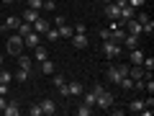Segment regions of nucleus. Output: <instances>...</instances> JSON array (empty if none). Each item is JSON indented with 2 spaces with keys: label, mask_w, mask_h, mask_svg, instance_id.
Instances as JSON below:
<instances>
[{
  "label": "nucleus",
  "mask_w": 154,
  "mask_h": 116,
  "mask_svg": "<svg viewBox=\"0 0 154 116\" xmlns=\"http://www.w3.org/2000/svg\"><path fill=\"white\" fill-rule=\"evenodd\" d=\"M3 3H5V5H13V3H16V0H3Z\"/></svg>",
  "instance_id": "nucleus-42"
},
{
  "label": "nucleus",
  "mask_w": 154,
  "mask_h": 116,
  "mask_svg": "<svg viewBox=\"0 0 154 116\" xmlns=\"http://www.w3.org/2000/svg\"><path fill=\"white\" fill-rule=\"evenodd\" d=\"M121 47H128V49H136L139 47V36H134V34H123V41H121Z\"/></svg>",
  "instance_id": "nucleus-11"
},
{
  "label": "nucleus",
  "mask_w": 154,
  "mask_h": 116,
  "mask_svg": "<svg viewBox=\"0 0 154 116\" xmlns=\"http://www.w3.org/2000/svg\"><path fill=\"white\" fill-rule=\"evenodd\" d=\"M18 26H21V16H8L3 23V31H16Z\"/></svg>",
  "instance_id": "nucleus-9"
},
{
  "label": "nucleus",
  "mask_w": 154,
  "mask_h": 116,
  "mask_svg": "<svg viewBox=\"0 0 154 116\" xmlns=\"http://www.w3.org/2000/svg\"><path fill=\"white\" fill-rule=\"evenodd\" d=\"M134 16H136V11H134L131 5H123V8H121V16H118V21L123 23V21H128V18H134Z\"/></svg>",
  "instance_id": "nucleus-18"
},
{
  "label": "nucleus",
  "mask_w": 154,
  "mask_h": 116,
  "mask_svg": "<svg viewBox=\"0 0 154 116\" xmlns=\"http://www.w3.org/2000/svg\"><path fill=\"white\" fill-rule=\"evenodd\" d=\"M49 26H51V23H49V21H46V18H44V16H38V18H36V21H33V23H31V28H33V31H36V34H41V36H44V34H46V28H49Z\"/></svg>",
  "instance_id": "nucleus-8"
},
{
  "label": "nucleus",
  "mask_w": 154,
  "mask_h": 116,
  "mask_svg": "<svg viewBox=\"0 0 154 116\" xmlns=\"http://www.w3.org/2000/svg\"><path fill=\"white\" fill-rule=\"evenodd\" d=\"M121 52H123V47L118 44V41H110V39H105V41H103V57L113 60V57H118Z\"/></svg>",
  "instance_id": "nucleus-3"
},
{
  "label": "nucleus",
  "mask_w": 154,
  "mask_h": 116,
  "mask_svg": "<svg viewBox=\"0 0 154 116\" xmlns=\"http://www.w3.org/2000/svg\"><path fill=\"white\" fill-rule=\"evenodd\" d=\"M67 90H69V95H82L85 85H82V83H77V80H72V83H67Z\"/></svg>",
  "instance_id": "nucleus-16"
},
{
  "label": "nucleus",
  "mask_w": 154,
  "mask_h": 116,
  "mask_svg": "<svg viewBox=\"0 0 154 116\" xmlns=\"http://www.w3.org/2000/svg\"><path fill=\"white\" fill-rule=\"evenodd\" d=\"M118 88H123V90H134V80L131 77H121V80H118Z\"/></svg>",
  "instance_id": "nucleus-22"
},
{
  "label": "nucleus",
  "mask_w": 154,
  "mask_h": 116,
  "mask_svg": "<svg viewBox=\"0 0 154 116\" xmlns=\"http://www.w3.org/2000/svg\"><path fill=\"white\" fill-rule=\"evenodd\" d=\"M144 3H146V0H128V5H131L134 11H139V8H141Z\"/></svg>",
  "instance_id": "nucleus-36"
},
{
  "label": "nucleus",
  "mask_w": 154,
  "mask_h": 116,
  "mask_svg": "<svg viewBox=\"0 0 154 116\" xmlns=\"http://www.w3.org/2000/svg\"><path fill=\"white\" fill-rule=\"evenodd\" d=\"M8 90H11L8 85H0V95H8Z\"/></svg>",
  "instance_id": "nucleus-40"
},
{
  "label": "nucleus",
  "mask_w": 154,
  "mask_h": 116,
  "mask_svg": "<svg viewBox=\"0 0 154 116\" xmlns=\"http://www.w3.org/2000/svg\"><path fill=\"white\" fill-rule=\"evenodd\" d=\"M105 18L108 21H118V16H121V5L118 3H105Z\"/></svg>",
  "instance_id": "nucleus-4"
},
{
  "label": "nucleus",
  "mask_w": 154,
  "mask_h": 116,
  "mask_svg": "<svg viewBox=\"0 0 154 116\" xmlns=\"http://www.w3.org/2000/svg\"><path fill=\"white\" fill-rule=\"evenodd\" d=\"M28 31H33V28H31V23H26V21H21V26L16 28V34H21V36H26Z\"/></svg>",
  "instance_id": "nucleus-31"
},
{
  "label": "nucleus",
  "mask_w": 154,
  "mask_h": 116,
  "mask_svg": "<svg viewBox=\"0 0 154 116\" xmlns=\"http://www.w3.org/2000/svg\"><path fill=\"white\" fill-rule=\"evenodd\" d=\"M38 70L44 72V75H54L57 67H54V62H51V60H44V62H38Z\"/></svg>",
  "instance_id": "nucleus-15"
},
{
  "label": "nucleus",
  "mask_w": 154,
  "mask_h": 116,
  "mask_svg": "<svg viewBox=\"0 0 154 116\" xmlns=\"http://www.w3.org/2000/svg\"><path fill=\"white\" fill-rule=\"evenodd\" d=\"M82 98H85V103H88V106H93V108H95V93H93V90H82Z\"/></svg>",
  "instance_id": "nucleus-26"
},
{
  "label": "nucleus",
  "mask_w": 154,
  "mask_h": 116,
  "mask_svg": "<svg viewBox=\"0 0 154 116\" xmlns=\"http://www.w3.org/2000/svg\"><path fill=\"white\" fill-rule=\"evenodd\" d=\"M144 108V101H131V103H128V111H131V114H139V111H141Z\"/></svg>",
  "instance_id": "nucleus-25"
},
{
  "label": "nucleus",
  "mask_w": 154,
  "mask_h": 116,
  "mask_svg": "<svg viewBox=\"0 0 154 116\" xmlns=\"http://www.w3.org/2000/svg\"><path fill=\"white\" fill-rule=\"evenodd\" d=\"M16 3H26V0H16Z\"/></svg>",
  "instance_id": "nucleus-44"
},
{
  "label": "nucleus",
  "mask_w": 154,
  "mask_h": 116,
  "mask_svg": "<svg viewBox=\"0 0 154 116\" xmlns=\"http://www.w3.org/2000/svg\"><path fill=\"white\" fill-rule=\"evenodd\" d=\"M93 106H88V103H82V106H77V114H80V116H90V114H93Z\"/></svg>",
  "instance_id": "nucleus-30"
},
{
  "label": "nucleus",
  "mask_w": 154,
  "mask_h": 116,
  "mask_svg": "<svg viewBox=\"0 0 154 116\" xmlns=\"http://www.w3.org/2000/svg\"><path fill=\"white\" fill-rule=\"evenodd\" d=\"M26 5L33 8V11H41V8H44V0H26Z\"/></svg>",
  "instance_id": "nucleus-32"
},
{
  "label": "nucleus",
  "mask_w": 154,
  "mask_h": 116,
  "mask_svg": "<svg viewBox=\"0 0 154 116\" xmlns=\"http://www.w3.org/2000/svg\"><path fill=\"white\" fill-rule=\"evenodd\" d=\"M38 44H41V34L28 31L26 36H23V47H31V49H33V47H38Z\"/></svg>",
  "instance_id": "nucleus-7"
},
{
  "label": "nucleus",
  "mask_w": 154,
  "mask_h": 116,
  "mask_svg": "<svg viewBox=\"0 0 154 116\" xmlns=\"http://www.w3.org/2000/svg\"><path fill=\"white\" fill-rule=\"evenodd\" d=\"M72 44L77 47V49H85V47H88V34H72Z\"/></svg>",
  "instance_id": "nucleus-12"
},
{
  "label": "nucleus",
  "mask_w": 154,
  "mask_h": 116,
  "mask_svg": "<svg viewBox=\"0 0 154 116\" xmlns=\"http://www.w3.org/2000/svg\"><path fill=\"white\" fill-rule=\"evenodd\" d=\"M3 62H5V54H3V52H0V65H3Z\"/></svg>",
  "instance_id": "nucleus-43"
},
{
  "label": "nucleus",
  "mask_w": 154,
  "mask_h": 116,
  "mask_svg": "<svg viewBox=\"0 0 154 116\" xmlns=\"http://www.w3.org/2000/svg\"><path fill=\"white\" fill-rule=\"evenodd\" d=\"M18 67H23V70H33V67H31V57L18 54Z\"/></svg>",
  "instance_id": "nucleus-23"
},
{
  "label": "nucleus",
  "mask_w": 154,
  "mask_h": 116,
  "mask_svg": "<svg viewBox=\"0 0 154 116\" xmlns=\"http://www.w3.org/2000/svg\"><path fill=\"white\" fill-rule=\"evenodd\" d=\"M44 8H46V11H54L57 3H54V0H44Z\"/></svg>",
  "instance_id": "nucleus-37"
},
{
  "label": "nucleus",
  "mask_w": 154,
  "mask_h": 116,
  "mask_svg": "<svg viewBox=\"0 0 154 116\" xmlns=\"http://www.w3.org/2000/svg\"><path fill=\"white\" fill-rule=\"evenodd\" d=\"M64 23H67L64 16H54V26H64Z\"/></svg>",
  "instance_id": "nucleus-38"
},
{
  "label": "nucleus",
  "mask_w": 154,
  "mask_h": 116,
  "mask_svg": "<svg viewBox=\"0 0 154 116\" xmlns=\"http://www.w3.org/2000/svg\"><path fill=\"white\" fill-rule=\"evenodd\" d=\"M90 90L95 93V108H103V111H108L110 106H113V95H110L108 90L103 88V85H93Z\"/></svg>",
  "instance_id": "nucleus-1"
},
{
  "label": "nucleus",
  "mask_w": 154,
  "mask_h": 116,
  "mask_svg": "<svg viewBox=\"0 0 154 116\" xmlns=\"http://www.w3.org/2000/svg\"><path fill=\"white\" fill-rule=\"evenodd\" d=\"M11 83H13V72L11 70H0V85H8L11 88Z\"/></svg>",
  "instance_id": "nucleus-19"
},
{
  "label": "nucleus",
  "mask_w": 154,
  "mask_h": 116,
  "mask_svg": "<svg viewBox=\"0 0 154 116\" xmlns=\"http://www.w3.org/2000/svg\"><path fill=\"white\" fill-rule=\"evenodd\" d=\"M33 60L36 62H44V60H49V52H46V47H33Z\"/></svg>",
  "instance_id": "nucleus-14"
},
{
  "label": "nucleus",
  "mask_w": 154,
  "mask_h": 116,
  "mask_svg": "<svg viewBox=\"0 0 154 116\" xmlns=\"http://www.w3.org/2000/svg\"><path fill=\"white\" fill-rule=\"evenodd\" d=\"M44 36L49 39V41H59V39H62V36H59V28H51V26L46 28V34H44Z\"/></svg>",
  "instance_id": "nucleus-21"
},
{
  "label": "nucleus",
  "mask_w": 154,
  "mask_h": 116,
  "mask_svg": "<svg viewBox=\"0 0 154 116\" xmlns=\"http://www.w3.org/2000/svg\"><path fill=\"white\" fill-rule=\"evenodd\" d=\"M5 103H8V101H5V95H0V111L5 108Z\"/></svg>",
  "instance_id": "nucleus-41"
},
{
  "label": "nucleus",
  "mask_w": 154,
  "mask_h": 116,
  "mask_svg": "<svg viewBox=\"0 0 154 116\" xmlns=\"http://www.w3.org/2000/svg\"><path fill=\"white\" fill-rule=\"evenodd\" d=\"M28 77H31V70H23V67H18L16 75H13V80H16V83H26Z\"/></svg>",
  "instance_id": "nucleus-17"
},
{
  "label": "nucleus",
  "mask_w": 154,
  "mask_h": 116,
  "mask_svg": "<svg viewBox=\"0 0 154 116\" xmlns=\"http://www.w3.org/2000/svg\"><path fill=\"white\" fill-rule=\"evenodd\" d=\"M128 60H131V65H141V60H144V52L136 47V49H131V57H128Z\"/></svg>",
  "instance_id": "nucleus-20"
},
{
  "label": "nucleus",
  "mask_w": 154,
  "mask_h": 116,
  "mask_svg": "<svg viewBox=\"0 0 154 116\" xmlns=\"http://www.w3.org/2000/svg\"><path fill=\"white\" fill-rule=\"evenodd\" d=\"M3 114L5 116H18L21 114V103H18V101H8L5 108H3Z\"/></svg>",
  "instance_id": "nucleus-10"
},
{
  "label": "nucleus",
  "mask_w": 154,
  "mask_h": 116,
  "mask_svg": "<svg viewBox=\"0 0 154 116\" xmlns=\"http://www.w3.org/2000/svg\"><path fill=\"white\" fill-rule=\"evenodd\" d=\"M128 67H131V65H118L116 70H118V75H121V77H126L128 75Z\"/></svg>",
  "instance_id": "nucleus-35"
},
{
  "label": "nucleus",
  "mask_w": 154,
  "mask_h": 116,
  "mask_svg": "<svg viewBox=\"0 0 154 116\" xmlns=\"http://www.w3.org/2000/svg\"><path fill=\"white\" fill-rule=\"evenodd\" d=\"M108 3H118L121 8H123V5H128V0H108Z\"/></svg>",
  "instance_id": "nucleus-39"
},
{
  "label": "nucleus",
  "mask_w": 154,
  "mask_h": 116,
  "mask_svg": "<svg viewBox=\"0 0 154 116\" xmlns=\"http://www.w3.org/2000/svg\"><path fill=\"white\" fill-rule=\"evenodd\" d=\"M123 31H128V34H134V36H141V23L136 21V18H128V21H123Z\"/></svg>",
  "instance_id": "nucleus-6"
},
{
  "label": "nucleus",
  "mask_w": 154,
  "mask_h": 116,
  "mask_svg": "<svg viewBox=\"0 0 154 116\" xmlns=\"http://www.w3.org/2000/svg\"><path fill=\"white\" fill-rule=\"evenodd\" d=\"M38 106H41V116H54V114H57V103H54L51 98L38 101Z\"/></svg>",
  "instance_id": "nucleus-5"
},
{
  "label": "nucleus",
  "mask_w": 154,
  "mask_h": 116,
  "mask_svg": "<svg viewBox=\"0 0 154 116\" xmlns=\"http://www.w3.org/2000/svg\"><path fill=\"white\" fill-rule=\"evenodd\" d=\"M141 34H146V36H152V34H154V21H152V18H149L146 23H141Z\"/></svg>",
  "instance_id": "nucleus-27"
},
{
  "label": "nucleus",
  "mask_w": 154,
  "mask_h": 116,
  "mask_svg": "<svg viewBox=\"0 0 154 116\" xmlns=\"http://www.w3.org/2000/svg\"><path fill=\"white\" fill-rule=\"evenodd\" d=\"M108 80L113 85H118V80H121V75H118V70H116V67H108Z\"/></svg>",
  "instance_id": "nucleus-24"
},
{
  "label": "nucleus",
  "mask_w": 154,
  "mask_h": 116,
  "mask_svg": "<svg viewBox=\"0 0 154 116\" xmlns=\"http://www.w3.org/2000/svg\"><path fill=\"white\" fill-rule=\"evenodd\" d=\"M28 114H31V116H41V106H38V103H31V106H28Z\"/></svg>",
  "instance_id": "nucleus-33"
},
{
  "label": "nucleus",
  "mask_w": 154,
  "mask_h": 116,
  "mask_svg": "<svg viewBox=\"0 0 154 116\" xmlns=\"http://www.w3.org/2000/svg\"><path fill=\"white\" fill-rule=\"evenodd\" d=\"M57 28H59V36H64V39H69L72 34H75V28L67 26V23H64V26H57Z\"/></svg>",
  "instance_id": "nucleus-28"
},
{
  "label": "nucleus",
  "mask_w": 154,
  "mask_h": 116,
  "mask_svg": "<svg viewBox=\"0 0 154 116\" xmlns=\"http://www.w3.org/2000/svg\"><path fill=\"white\" fill-rule=\"evenodd\" d=\"M38 16H41V11H33V8H26V11H23V16H21V21H26V23H33Z\"/></svg>",
  "instance_id": "nucleus-13"
},
{
  "label": "nucleus",
  "mask_w": 154,
  "mask_h": 116,
  "mask_svg": "<svg viewBox=\"0 0 154 116\" xmlns=\"http://www.w3.org/2000/svg\"><path fill=\"white\" fill-rule=\"evenodd\" d=\"M51 83H54V88H59V85H64L67 80H64V75H62V72H54V75H51Z\"/></svg>",
  "instance_id": "nucleus-29"
},
{
  "label": "nucleus",
  "mask_w": 154,
  "mask_h": 116,
  "mask_svg": "<svg viewBox=\"0 0 154 116\" xmlns=\"http://www.w3.org/2000/svg\"><path fill=\"white\" fill-rule=\"evenodd\" d=\"M5 49H8V54L18 57V54H21V49H23V36H21V34H11L8 41H5Z\"/></svg>",
  "instance_id": "nucleus-2"
},
{
  "label": "nucleus",
  "mask_w": 154,
  "mask_h": 116,
  "mask_svg": "<svg viewBox=\"0 0 154 116\" xmlns=\"http://www.w3.org/2000/svg\"><path fill=\"white\" fill-rule=\"evenodd\" d=\"M75 34H88V26H85V23H75Z\"/></svg>",
  "instance_id": "nucleus-34"
}]
</instances>
